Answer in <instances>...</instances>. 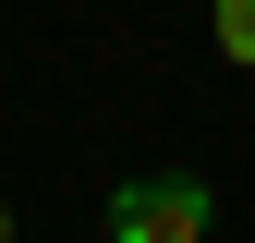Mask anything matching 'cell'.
Returning <instances> with one entry per match:
<instances>
[{"instance_id":"cell-1","label":"cell","mask_w":255,"mask_h":243,"mask_svg":"<svg viewBox=\"0 0 255 243\" xmlns=\"http://www.w3.org/2000/svg\"><path fill=\"white\" fill-rule=\"evenodd\" d=\"M207 219H219L207 170H134V182H110V207H98L110 243H207Z\"/></svg>"},{"instance_id":"cell-2","label":"cell","mask_w":255,"mask_h":243,"mask_svg":"<svg viewBox=\"0 0 255 243\" xmlns=\"http://www.w3.org/2000/svg\"><path fill=\"white\" fill-rule=\"evenodd\" d=\"M207 24H219V61L255 73V0H207Z\"/></svg>"},{"instance_id":"cell-3","label":"cell","mask_w":255,"mask_h":243,"mask_svg":"<svg viewBox=\"0 0 255 243\" xmlns=\"http://www.w3.org/2000/svg\"><path fill=\"white\" fill-rule=\"evenodd\" d=\"M0 243H12V195H0Z\"/></svg>"}]
</instances>
